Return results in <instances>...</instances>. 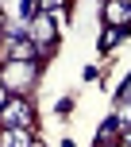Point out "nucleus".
<instances>
[{
    "label": "nucleus",
    "instance_id": "f257e3e1",
    "mask_svg": "<svg viewBox=\"0 0 131 147\" xmlns=\"http://www.w3.org/2000/svg\"><path fill=\"white\" fill-rule=\"evenodd\" d=\"M0 124H4L8 132H31V124H35V105L23 93H15L12 101L4 105V112H0Z\"/></svg>",
    "mask_w": 131,
    "mask_h": 147
},
{
    "label": "nucleus",
    "instance_id": "f03ea898",
    "mask_svg": "<svg viewBox=\"0 0 131 147\" xmlns=\"http://www.w3.org/2000/svg\"><path fill=\"white\" fill-rule=\"evenodd\" d=\"M27 39H31V43L39 47V51H43V47L50 51V47L58 43V23H54V12H50L46 4H43V12H39L35 20L27 23Z\"/></svg>",
    "mask_w": 131,
    "mask_h": 147
},
{
    "label": "nucleus",
    "instance_id": "7ed1b4c3",
    "mask_svg": "<svg viewBox=\"0 0 131 147\" xmlns=\"http://www.w3.org/2000/svg\"><path fill=\"white\" fill-rule=\"evenodd\" d=\"M104 20H108V27H116V31H131V0H112V4H104Z\"/></svg>",
    "mask_w": 131,
    "mask_h": 147
},
{
    "label": "nucleus",
    "instance_id": "20e7f679",
    "mask_svg": "<svg viewBox=\"0 0 131 147\" xmlns=\"http://www.w3.org/2000/svg\"><path fill=\"white\" fill-rule=\"evenodd\" d=\"M0 147H35V140H31V132H0Z\"/></svg>",
    "mask_w": 131,
    "mask_h": 147
},
{
    "label": "nucleus",
    "instance_id": "39448f33",
    "mask_svg": "<svg viewBox=\"0 0 131 147\" xmlns=\"http://www.w3.org/2000/svg\"><path fill=\"white\" fill-rule=\"evenodd\" d=\"M124 35H131V31H116V27H108V31L100 35V51H112V47H116Z\"/></svg>",
    "mask_w": 131,
    "mask_h": 147
},
{
    "label": "nucleus",
    "instance_id": "423d86ee",
    "mask_svg": "<svg viewBox=\"0 0 131 147\" xmlns=\"http://www.w3.org/2000/svg\"><path fill=\"white\" fill-rule=\"evenodd\" d=\"M12 101V93H8V85H4V78H0V112H4V105Z\"/></svg>",
    "mask_w": 131,
    "mask_h": 147
},
{
    "label": "nucleus",
    "instance_id": "0eeeda50",
    "mask_svg": "<svg viewBox=\"0 0 131 147\" xmlns=\"http://www.w3.org/2000/svg\"><path fill=\"white\" fill-rule=\"evenodd\" d=\"M70 109H73V101H70V97H62V101H58V116H66Z\"/></svg>",
    "mask_w": 131,
    "mask_h": 147
},
{
    "label": "nucleus",
    "instance_id": "6e6552de",
    "mask_svg": "<svg viewBox=\"0 0 131 147\" xmlns=\"http://www.w3.org/2000/svg\"><path fill=\"white\" fill-rule=\"evenodd\" d=\"M124 143H127V147H131V132H124Z\"/></svg>",
    "mask_w": 131,
    "mask_h": 147
},
{
    "label": "nucleus",
    "instance_id": "1a4fd4ad",
    "mask_svg": "<svg viewBox=\"0 0 131 147\" xmlns=\"http://www.w3.org/2000/svg\"><path fill=\"white\" fill-rule=\"evenodd\" d=\"M35 147H43V143H35Z\"/></svg>",
    "mask_w": 131,
    "mask_h": 147
}]
</instances>
